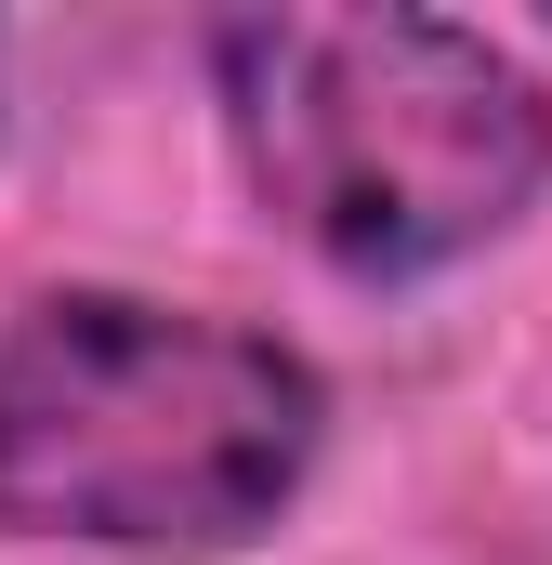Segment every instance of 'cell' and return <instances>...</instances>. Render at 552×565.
<instances>
[{
	"instance_id": "obj_1",
	"label": "cell",
	"mask_w": 552,
	"mask_h": 565,
	"mask_svg": "<svg viewBox=\"0 0 552 565\" xmlns=\"http://www.w3.org/2000/svg\"><path fill=\"white\" fill-rule=\"evenodd\" d=\"M329 382L237 316L40 289L0 329V526L79 553H237L302 500Z\"/></svg>"
},
{
	"instance_id": "obj_2",
	"label": "cell",
	"mask_w": 552,
	"mask_h": 565,
	"mask_svg": "<svg viewBox=\"0 0 552 565\" xmlns=\"http://www.w3.org/2000/svg\"><path fill=\"white\" fill-rule=\"evenodd\" d=\"M211 93L264 211L342 277H434L552 184V93L447 13H224Z\"/></svg>"
}]
</instances>
